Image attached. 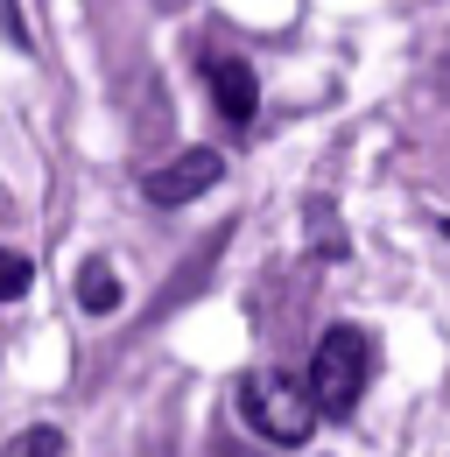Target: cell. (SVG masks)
<instances>
[{"instance_id": "1", "label": "cell", "mask_w": 450, "mask_h": 457, "mask_svg": "<svg viewBox=\"0 0 450 457\" xmlns=\"http://www.w3.org/2000/svg\"><path fill=\"white\" fill-rule=\"evenodd\" d=\"M239 415H246V429H254L261 444H275V451H303L324 408H317V395H310V380L254 373V380H239Z\"/></svg>"}, {"instance_id": "5", "label": "cell", "mask_w": 450, "mask_h": 457, "mask_svg": "<svg viewBox=\"0 0 450 457\" xmlns=\"http://www.w3.org/2000/svg\"><path fill=\"white\" fill-rule=\"evenodd\" d=\"M78 303H85L92 317L120 310V275H112V261H85V268H78Z\"/></svg>"}, {"instance_id": "7", "label": "cell", "mask_w": 450, "mask_h": 457, "mask_svg": "<svg viewBox=\"0 0 450 457\" xmlns=\"http://www.w3.org/2000/svg\"><path fill=\"white\" fill-rule=\"evenodd\" d=\"M7 457H63V429H43V422H36V429L14 436V451H7Z\"/></svg>"}, {"instance_id": "4", "label": "cell", "mask_w": 450, "mask_h": 457, "mask_svg": "<svg viewBox=\"0 0 450 457\" xmlns=\"http://www.w3.org/2000/svg\"><path fill=\"white\" fill-rule=\"evenodd\" d=\"M204 85H212V106H219L232 127H246L254 106H261V78L246 57H204Z\"/></svg>"}, {"instance_id": "8", "label": "cell", "mask_w": 450, "mask_h": 457, "mask_svg": "<svg viewBox=\"0 0 450 457\" xmlns=\"http://www.w3.org/2000/svg\"><path fill=\"white\" fill-rule=\"evenodd\" d=\"M310 232H317V253H345V226H331V204H310Z\"/></svg>"}, {"instance_id": "2", "label": "cell", "mask_w": 450, "mask_h": 457, "mask_svg": "<svg viewBox=\"0 0 450 457\" xmlns=\"http://www.w3.org/2000/svg\"><path fill=\"white\" fill-rule=\"evenodd\" d=\"M303 380H310V395H317L324 415H352L359 395H366V380H373V338L359 324H331L317 338V352H310V373Z\"/></svg>"}, {"instance_id": "6", "label": "cell", "mask_w": 450, "mask_h": 457, "mask_svg": "<svg viewBox=\"0 0 450 457\" xmlns=\"http://www.w3.org/2000/svg\"><path fill=\"white\" fill-rule=\"evenodd\" d=\"M36 282V268H29V253H14V246H0V303H14V295H29Z\"/></svg>"}, {"instance_id": "3", "label": "cell", "mask_w": 450, "mask_h": 457, "mask_svg": "<svg viewBox=\"0 0 450 457\" xmlns=\"http://www.w3.org/2000/svg\"><path fill=\"white\" fill-rule=\"evenodd\" d=\"M219 176H225V155H212V148H183V155H169L162 170L141 176V197H148V204H162V212H176V204L204 197Z\"/></svg>"}]
</instances>
